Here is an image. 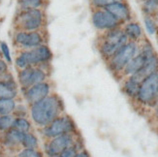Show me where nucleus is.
Returning <instances> with one entry per match:
<instances>
[{
    "mask_svg": "<svg viewBox=\"0 0 158 157\" xmlns=\"http://www.w3.org/2000/svg\"><path fill=\"white\" fill-rule=\"evenodd\" d=\"M128 38L123 32L122 27H116L114 29L105 31L99 40L98 50L106 61H108L114 54L120 50L128 42Z\"/></svg>",
    "mask_w": 158,
    "mask_h": 157,
    "instance_id": "obj_3",
    "label": "nucleus"
},
{
    "mask_svg": "<svg viewBox=\"0 0 158 157\" xmlns=\"http://www.w3.org/2000/svg\"><path fill=\"white\" fill-rule=\"evenodd\" d=\"M156 71H158V56H157V53H154L153 56H152L147 60L145 66H143L137 74L133 75V76L142 81L146 77H148V75L152 74Z\"/></svg>",
    "mask_w": 158,
    "mask_h": 157,
    "instance_id": "obj_16",
    "label": "nucleus"
},
{
    "mask_svg": "<svg viewBox=\"0 0 158 157\" xmlns=\"http://www.w3.org/2000/svg\"><path fill=\"white\" fill-rule=\"evenodd\" d=\"M18 96V84L7 72L0 76V99H15Z\"/></svg>",
    "mask_w": 158,
    "mask_h": 157,
    "instance_id": "obj_13",
    "label": "nucleus"
},
{
    "mask_svg": "<svg viewBox=\"0 0 158 157\" xmlns=\"http://www.w3.org/2000/svg\"><path fill=\"white\" fill-rule=\"evenodd\" d=\"M52 89L53 86L52 81H46L23 89V96L27 103L29 105H33L51 95L52 93Z\"/></svg>",
    "mask_w": 158,
    "mask_h": 157,
    "instance_id": "obj_11",
    "label": "nucleus"
},
{
    "mask_svg": "<svg viewBox=\"0 0 158 157\" xmlns=\"http://www.w3.org/2000/svg\"><path fill=\"white\" fill-rule=\"evenodd\" d=\"M81 140L79 139L78 133H67L54 137L52 139L47 140L45 145V153L47 156L57 155L65 151L66 148L74 146Z\"/></svg>",
    "mask_w": 158,
    "mask_h": 157,
    "instance_id": "obj_10",
    "label": "nucleus"
},
{
    "mask_svg": "<svg viewBox=\"0 0 158 157\" xmlns=\"http://www.w3.org/2000/svg\"><path fill=\"white\" fill-rule=\"evenodd\" d=\"M155 20L157 22V23H158V9H157V11H156V13H155Z\"/></svg>",
    "mask_w": 158,
    "mask_h": 157,
    "instance_id": "obj_33",
    "label": "nucleus"
},
{
    "mask_svg": "<svg viewBox=\"0 0 158 157\" xmlns=\"http://www.w3.org/2000/svg\"><path fill=\"white\" fill-rule=\"evenodd\" d=\"M123 32L125 33L129 41H133V42H139L143 38V28L139 23L136 22H128L125 23V25L122 27Z\"/></svg>",
    "mask_w": 158,
    "mask_h": 157,
    "instance_id": "obj_15",
    "label": "nucleus"
},
{
    "mask_svg": "<svg viewBox=\"0 0 158 157\" xmlns=\"http://www.w3.org/2000/svg\"><path fill=\"white\" fill-rule=\"evenodd\" d=\"M16 117L13 114L0 115V131L7 132L14 127Z\"/></svg>",
    "mask_w": 158,
    "mask_h": 157,
    "instance_id": "obj_23",
    "label": "nucleus"
},
{
    "mask_svg": "<svg viewBox=\"0 0 158 157\" xmlns=\"http://www.w3.org/2000/svg\"><path fill=\"white\" fill-rule=\"evenodd\" d=\"M91 23L96 29L104 32L120 26V23L105 9H94L91 15Z\"/></svg>",
    "mask_w": 158,
    "mask_h": 157,
    "instance_id": "obj_12",
    "label": "nucleus"
},
{
    "mask_svg": "<svg viewBox=\"0 0 158 157\" xmlns=\"http://www.w3.org/2000/svg\"><path fill=\"white\" fill-rule=\"evenodd\" d=\"M143 24L148 35L152 36L157 33V22L153 17L145 16L143 18Z\"/></svg>",
    "mask_w": 158,
    "mask_h": 157,
    "instance_id": "obj_26",
    "label": "nucleus"
},
{
    "mask_svg": "<svg viewBox=\"0 0 158 157\" xmlns=\"http://www.w3.org/2000/svg\"><path fill=\"white\" fill-rule=\"evenodd\" d=\"M75 157H90V155H89V153L85 151V149H81V151L76 154V156Z\"/></svg>",
    "mask_w": 158,
    "mask_h": 157,
    "instance_id": "obj_31",
    "label": "nucleus"
},
{
    "mask_svg": "<svg viewBox=\"0 0 158 157\" xmlns=\"http://www.w3.org/2000/svg\"><path fill=\"white\" fill-rule=\"evenodd\" d=\"M139 52H140L139 42L128 41L120 50H118L107 61L109 69L111 70L112 73L114 74L116 77L120 78L121 73L124 70L126 65L129 63V61L135 56H137V54L139 53Z\"/></svg>",
    "mask_w": 158,
    "mask_h": 157,
    "instance_id": "obj_5",
    "label": "nucleus"
},
{
    "mask_svg": "<svg viewBox=\"0 0 158 157\" xmlns=\"http://www.w3.org/2000/svg\"><path fill=\"white\" fill-rule=\"evenodd\" d=\"M14 44L20 51H27L46 44V35L43 30L23 31L17 30L14 34Z\"/></svg>",
    "mask_w": 158,
    "mask_h": 157,
    "instance_id": "obj_9",
    "label": "nucleus"
},
{
    "mask_svg": "<svg viewBox=\"0 0 158 157\" xmlns=\"http://www.w3.org/2000/svg\"><path fill=\"white\" fill-rule=\"evenodd\" d=\"M140 104L153 105L158 102V71L148 75L142 81L135 98Z\"/></svg>",
    "mask_w": 158,
    "mask_h": 157,
    "instance_id": "obj_8",
    "label": "nucleus"
},
{
    "mask_svg": "<svg viewBox=\"0 0 158 157\" xmlns=\"http://www.w3.org/2000/svg\"><path fill=\"white\" fill-rule=\"evenodd\" d=\"M22 146L24 148H29V149H38L39 147V141L37 137L33 133H24L23 139L22 142Z\"/></svg>",
    "mask_w": 158,
    "mask_h": 157,
    "instance_id": "obj_20",
    "label": "nucleus"
},
{
    "mask_svg": "<svg viewBox=\"0 0 158 157\" xmlns=\"http://www.w3.org/2000/svg\"></svg>",
    "mask_w": 158,
    "mask_h": 157,
    "instance_id": "obj_36",
    "label": "nucleus"
},
{
    "mask_svg": "<svg viewBox=\"0 0 158 157\" xmlns=\"http://www.w3.org/2000/svg\"><path fill=\"white\" fill-rule=\"evenodd\" d=\"M154 113H155V118H156V119L158 120V102L155 104V109H154Z\"/></svg>",
    "mask_w": 158,
    "mask_h": 157,
    "instance_id": "obj_32",
    "label": "nucleus"
},
{
    "mask_svg": "<svg viewBox=\"0 0 158 157\" xmlns=\"http://www.w3.org/2000/svg\"><path fill=\"white\" fill-rule=\"evenodd\" d=\"M52 58V52L47 44H43L27 51H19L15 59L16 67L19 70L30 66L50 65Z\"/></svg>",
    "mask_w": 158,
    "mask_h": 157,
    "instance_id": "obj_2",
    "label": "nucleus"
},
{
    "mask_svg": "<svg viewBox=\"0 0 158 157\" xmlns=\"http://www.w3.org/2000/svg\"><path fill=\"white\" fill-rule=\"evenodd\" d=\"M0 2H1V0H0Z\"/></svg>",
    "mask_w": 158,
    "mask_h": 157,
    "instance_id": "obj_35",
    "label": "nucleus"
},
{
    "mask_svg": "<svg viewBox=\"0 0 158 157\" xmlns=\"http://www.w3.org/2000/svg\"><path fill=\"white\" fill-rule=\"evenodd\" d=\"M45 0H19V10L42 9Z\"/></svg>",
    "mask_w": 158,
    "mask_h": 157,
    "instance_id": "obj_19",
    "label": "nucleus"
},
{
    "mask_svg": "<svg viewBox=\"0 0 158 157\" xmlns=\"http://www.w3.org/2000/svg\"><path fill=\"white\" fill-rule=\"evenodd\" d=\"M62 114H64L63 101L59 95L53 92L37 103L30 105L31 119L41 129L49 125Z\"/></svg>",
    "mask_w": 158,
    "mask_h": 157,
    "instance_id": "obj_1",
    "label": "nucleus"
},
{
    "mask_svg": "<svg viewBox=\"0 0 158 157\" xmlns=\"http://www.w3.org/2000/svg\"><path fill=\"white\" fill-rule=\"evenodd\" d=\"M41 132L46 140H50L63 134L76 133L77 126L70 115L64 113L52 120L49 125L41 129Z\"/></svg>",
    "mask_w": 158,
    "mask_h": 157,
    "instance_id": "obj_7",
    "label": "nucleus"
},
{
    "mask_svg": "<svg viewBox=\"0 0 158 157\" xmlns=\"http://www.w3.org/2000/svg\"><path fill=\"white\" fill-rule=\"evenodd\" d=\"M122 1H124V0H91V5L94 9H104L113 3Z\"/></svg>",
    "mask_w": 158,
    "mask_h": 157,
    "instance_id": "obj_28",
    "label": "nucleus"
},
{
    "mask_svg": "<svg viewBox=\"0 0 158 157\" xmlns=\"http://www.w3.org/2000/svg\"><path fill=\"white\" fill-rule=\"evenodd\" d=\"M16 106L15 99H0V115L11 114Z\"/></svg>",
    "mask_w": 158,
    "mask_h": 157,
    "instance_id": "obj_22",
    "label": "nucleus"
},
{
    "mask_svg": "<svg viewBox=\"0 0 158 157\" xmlns=\"http://www.w3.org/2000/svg\"><path fill=\"white\" fill-rule=\"evenodd\" d=\"M0 52H1V56L3 57V59L6 61L8 64L12 63V56H11V52H10V48L6 42L4 41H1L0 42Z\"/></svg>",
    "mask_w": 158,
    "mask_h": 157,
    "instance_id": "obj_27",
    "label": "nucleus"
},
{
    "mask_svg": "<svg viewBox=\"0 0 158 157\" xmlns=\"http://www.w3.org/2000/svg\"><path fill=\"white\" fill-rule=\"evenodd\" d=\"M104 9L111 14V15L116 20H118L120 24L121 23H126L130 22L131 19H132L130 7L124 1L113 3L111 5L107 6L106 8H104Z\"/></svg>",
    "mask_w": 158,
    "mask_h": 157,
    "instance_id": "obj_14",
    "label": "nucleus"
},
{
    "mask_svg": "<svg viewBox=\"0 0 158 157\" xmlns=\"http://www.w3.org/2000/svg\"><path fill=\"white\" fill-rule=\"evenodd\" d=\"M50 65L45 66H30L19 70L18 74V83L23 90L34 85L49 81Z\"/></svg>",
    "mask_w": 158,
    "mask_h": 157,
    "instance_id": "obj_6",
    "label": "nucleus"
},
{
    "mask_svg": "<svg viewBox=\"0 0 158 157\" xmlns=\"http://www.w3.org/2000/svg\"><path fill=\"white\" fill-rule=\"evenodd\" d=\"M122 80H123V83H122L123 92L130 98H136L142 81H139L137 78H135L134 76H130Z\"/></svg>",
    "mask_w": 158,
    "mask_h": 157,
    "instance_id": "obj_17",
    "label": "nucleus"
},
{
    "mask_svg": "<svg viewBox=\"0 0 158 157\" xmlns=\"http://www.w3.org/2000/svg\"><path fill=\"white\" fill-rule=\"evenodd\" d=\"M82 149V146H81V142H78L77 144H75L74 146L66 148L65 151H63L62 152H60L57 155H52V156H49V157H75L76 154Z\"/></svg>",
    "mask_w": 158,
    "mask_h": 157,
    "instance_id": "obj_25",
    "label": "nucleus"
},
{
    "mask_svg": "<svg viewBox=\"0 0 158 157\" xmlns=\"http://www.w3.org/2000/svg\"><path fill=\"white\" fill-rule=\"evenodd\" d=\"M17 30L38 31L43 30L46 24V15L42 9L19 10L15 18Z\"/></svg>",
    "mask_w": 158,
    "mask_h": 157,
    "instance_id": "obj_4",
    "label": "nucleus"
},
{
    "mask_svg": "<svg viewBox=\"0 0 158 157\" xmlns=\"http://www.w3.org/2000/svg\"><path fill=\"white\" fill-rule=\"evenodd\" d=\"M24 133L20 132L15 128L10 129L5 134V143L8 146H18L22 145Z\"/></svg>",
    "mask_w": 158,
    "mask_h": 157,
    "instance_id": "obj_18",
    "label": "nucleus"
},
{
    "mask_svg": "<svg viewBox=\"0 0 158 157\" xmlns=\"http://www.w3.org/2000/svg\"><path fill=\"white\" fill-rule=\"evenodd\" d=\"M8 72V63L4 59H0V76Z\"/></svg>",
    "mask_w": 158,
    "mask_h": 157,
    "instance_id": "obj_30",
    "label": "nucleus"
},
{
    "mask_svg": "<svg viewBox=\"0 0 158 157\" xmlns=\"http://www.w3.org/2000/svg\"><path fill=\"white\" fill-rule=\"evenodd\" d=\"M18 157H43V154L41 153L38 149H29V148H23L19 152Z\"/></svg>",
    "mask_w": 158,
    "mask_h": 157,
    "instance_id": "obj_29",
    "label": "nucleus"
},
{
    "mask_svg": "<svg viewBox=\"0 0 158 157\" xmlns=\"http://www.w3.org/2000/svg\"><path fill=\"white\" fill-rule=\"evenodd\" d=\"M13 128H15L23 133H28L31 130V123L25 118H16Z\"/></svg>",
    "mask_w": 158,
    "mask_h": 157,
    "instance_id": "obj_24",
    "label": "nucleus"
},
{
    "mask_svg": "<svg viewBox=\"0 0 158 157\" xmlns=\"http://www.w3.org/2000/svg\"><path fill=\"white\" fill-rule=\"evenodd\" d=\"M158 9V0H143L142 3V11L145 16L153 17Z\"/></svg>",
    "mask_w": 158,
    "mask_h": 157,
    "instance_id": "obj_21",
    "label": "nucleus"
},
{
    "mask_svg": "<svg viewBox=\"0 0 158 157\" xmlns=\"http://www.w3.org/2000/svg\"><path fill=\"white\" fill-rule=\"evenodd\" d=\"M1 57H2V56H1V52H0V59H1Z\"/></svg>",
    "mask_w": 158,
    "mask_h": 157,
    "instance_id": "obj_34",
    "label": "nucleus"
}]
</instances>
